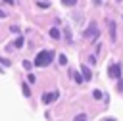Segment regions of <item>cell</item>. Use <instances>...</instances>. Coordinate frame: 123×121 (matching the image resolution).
Wrapping results in <instances>:
<instances>
[{
  "instance_id": "cell-1",
  "label": "cell",
  "mask_w": 123,
  "mask_h": 121,
  "mask_svg": "<svg viewBox=\"0 0 123 121\" xmlns=\"http://www.w3.org/2000/svg\"><path fill=\"white\" fill-rule=\"evenodd\" d=\"M52 60H54V52H50V50H40V52L37 54V58H35V65L46 67Z\"/></svg>"
},
{
  "instance_id": "cell-2",
  "label": "cell",
  "mask_w": 123,
  "mask_h": 121,
  "mask_svg": "<svg viewBox=\"0 0 123 121\" xmlns=\"http://www.w3.org/2000/svg\"><path fill=\"white\" fill-rule=\"evenodd\" d=\"M108 73H110V77L111 79H121V65L119 63H111L110 67H108Z\"/></svg>"
},
{
  "instance_id": "cell-3",
  "label": "cell",
  "mask_w": 123,
  "mask_h": 121,
  "mask_svg": "<svg viewBox=\"0 0 123 121\" xmlns=\"http://www.w3.org/2000/svg\"><path fill=\"white\" fill-rule=\"evenodd\" d=\"M96 35H98V27H96V23H90L88 29L85 31V36H92V38H94Z\"/></svg>"
},
{
  "instance_id": "cell-4",
  "label": "cell",
  "mask_w": 123,
  "mask_h": 121,
  "mask_svg": "<svg viewBox=\"0 0 123 121\" xmlns=\"http://www.w3.org/2000/svg\"><path fill=\"white\" fill-rule=\"evenodd\" d=\"M58 96H60L58 92H48V94H42V102H44V104H50V102H54Z\"/></svg>"
},
{
  "instance_id": "cell-5",
  "label": "cell",
  "mask_w": 123,
  "mask_h": 121,
  "mask_svg": "<svg viewBox=\"0 0 123 121\" xmlns=\"http://www.w3.org/2000/svg\"><path fill=\"white\" fill-rule=\"evenodd\" d=\"M108 25H110V36H111V40L115 42V36H117V33H115V31H117V29H115V23H113L111 19H108Z\"/></svg>"
},
{
  "instance_id": "cell-6",
  "label": "cell",
  "mask_w": 123,
  "mask_h": 121,
  "mask_svg": "<svg viewBox=\"0 0 123 121\" xmlns=\"http://www.w3.org/2000/svg\"><path fill=\"white\" fill-rule=\"evenodd\" d=\"M81 73H83L85 81H90V79H92V73H90V69H88L86 65H81Z\"/></svg>"
},
{
  "instance_id": "cell-7",
  "label": "cell",
  "mask_w": 123,
  "mask_h": 121,
  "mask_svg": "<svg viewBox=\"0 0 123 121\" xmlns=\"http://www.w3.org/2000/svg\"><path fill=\"white\" fill-rule=\"evenodd\" d=\"M50 36H52V38H60V29L52 27V29H50Z\"/></svg>"
},
{
  "instance_id": "cell-8",
  "label": "cell",
  "mask_w": 123,
  "mask_h": 121,
  "mask_svg": "<svg viewBox=\"0 0 123 121\" xmlns=\"http://www.w3.org/2000/svg\"><path fill=\"white\" fill-rule=\"evenodd\" d=\"M21 88H23V94H25V96H31V90H29V85H27V83H23Z\"/></svg>"
},
{
  "instance_id": "cell-9",
  "label": "cell",
  "mask_w": 123,
  "mask_h": 121,
  "mask_svg": "<svg viewBox=\"0 0 123 121\" xmlns=\"http://www.w3.org/2000/svg\"><path fill=\"white\" fill-rule=\"evenodd\" d=\"M92 96H94L96 100H100V98H104V94H102V90H92Z\"/></svg>"
},
{
  "instance_id": "cell-10",
  "label": "cell",
  "mask_w": 123,
  "mask_h": 121,
  "mask_svg": "<svg viewBox=\"0 0 123 121\" xmlns=\"http://www.w3.org/2000/svg\"><path fill=\"white\" fill-rule=\"evenodd\" d=\"M73 121H86V115H85V113H79V115H75Z\"/></svg>"
},
{
  "instance_id": "cell-11",
  "label": "cell",
  "mask_w": 123,
  "mask_h": 121,
  "mask_svg": "<svg viewBox=\"0 0 123 121\" xmlns=\"http://www.w3.org/2000/svg\"><path fill=\"white\" fill-rule=\"evenodd\" d=\"M13 46H15V48H21V46H23V38L19 36V38H17V40L13 42Z\"/></svg>"
},
{
  "instance_id": "cell-12",
  "label": "cell",
  "mask_w": 123,
  "mask_h": 121,
  "mask_svg": "<svg viewBox=\"0 0 123 121\" xmlns=\"http://www.w3.org/2000/svg\"><path fill=\"white\" fill-rule=\"evenodd\" d=\"M73 77H75V81H77V83H83V81H85V77H83V75H79V73H73Z\"/></svg>"
},
{
  "instance_id": "cell-13",
  "label": "cell",
  "mask_w": 123,
  "mask_h": 121,
  "mask_svg": "<svg viewBox=\"0 0 123 121\" xmlns=\"http://www.w3.org/2000/svg\"><path fill=\"white\" fill-rule=\"evenodd\" d=\"M63 2V6H75L77 4V0H62Z\"/></svg>"
},
{
  "instance_id": "cell-14",
  "label": "cell",
  "mask_w": 123,
  "mask_h": 121,
  "mask_svg": "<svg viewBox=\"0 0 123 121\" xmlns=\"http://www.w3.org/2000/svg\"><path fill=\"white\" fill-rule=\"evenodd\" d=\"M58 60H60V63H62V65H65V63H67V58H65L63 54H60V58H58Z\"/></svg>"
},
{
  "instance_id": "cell-15",
  "label": "cell",
  "mask_w": 123,
  "mask_h": 121,
  "mask_svg": "<svg viewBox=\"0 0 123 121\" xmlns=\"http://www.w3.org/2000/svg\"><path fill=\"white\" fill-rule=\"evenodd\" d=\"M27 79H29V83H35V75H33V73H29V75H27Z\"/></svg>"
},
{
  "instance_id": "cell-16",
  "label": "cell",
  "mask_w": 123,
  "mask_h": 121,
  "mask_svg": "<svg viewBox=\"0 0 123 121\" xmlns=\"http://www.w3.org/2000/svg\"><path fill=\"white\" fill-rule=\"evenodd\" d=\"M4 2H6V4H13V0H4Z\"/></svg>"
},
{
  "instance_id": "cell-17",
  "label": "cell",
  "mask_w": 123,
  "mask_h": 121,
  "mask_svg": "<svg viewBox=\"0 0 123 121\" xmlns=\"http://www.w3.org/2000/svg\"><path fill=\"white\" fill-rule=\"evenodd\" d=\"M0 17H6V13H4V12H2V10H0Z\"/></svg>"
},
{
  "instance_id": "cell-18",
  "label": "cell",
  "mask_w": 123,
  "mask_h": 121,
  "mask_svg": "<svg viewBox=\"0 0 123 121\" xmlns=\"http://www.w3.org/2000/svg\"><path fill=\"white\" fill-rule=\"evenodd\" d=\"M106 121H115V119H113V117H108V119H106Z\"/></svg>"
},
{
  "instance_id": "cell-19",
  "label": "cell",
  "mask_w": 123,
  "mask_h": 121,
  "mask_svg": "<svg viewBox=\"0 0 123 121\" xmlns=\"http://www.w3.org/2000/svg\"><path fill=\"white\" fill-rule=\"evenodd\" d=\"M119 88H121V90H123V83H119Z\"/></svg>"
},
{
  "instance_id": "cell-20",
  "label": "cell",
  "mask_w": 123,
  "mask_h": 121,
  "mask_svg": "<svg viewBox=\"0 0 123 121\" xmlns=\"http://www.w3.org/2000/svg\"><path fill=\"white\" fill-rule=\"evenodd\" d=\"M115 2H121V0H115Z\"/></svg>"
},
{
  "instance_id": "cell-21",
  "label": "cell",
  "mask_w": 123,
  "mask_h": 121,
  "mask_svg": "<svg viewBox=\"0 0 123 121\" xmlns=\"http://www.w3.org/2000/svg\"><path fill=\"white\" fill-rule=\"evenodd\" d=\"M96 2H100V0H96Z\"/></svg>"
}]
</instances>
